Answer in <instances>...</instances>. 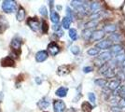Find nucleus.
Here are the masks:
<instances>
[{
  "label": "nucleus",
  "instance_id": "nucleus-31",
  "mask_svg": "<svg viewBox=\"0 0 125 112\" xmlns=\"http://www.w3.org/2000/svg\"><path fill=\"white\" fill-rule=\"evenodd\" d=\"M39 12H40V14H41L42 16H47L48 12H47V8L45 7V6H42L41 8L39 9Z\"/></svg>",
  "mask_w": 125,
  "mask_h": 112
},
{
  "label": "nucleus",
  "instance_id": "nucleus-30",
  "mask_svg": "<svg viewBox=\"0 0 125 112\" xmlns=\"http://www.w3.org/2000/svg\"><path fill=\"white\" fill-rule=\"evenodd\" d=\"M70 51H71V52L73 54H75V55H78V53H79V48H78V46H72L71 48H70Z\"/></svg>",
  "mask_w": 125,
  "mask_h": 112
},
{
  "label": "nucleus",
  "instance_id": "nucleus-15",
  "mask_svg": "<svg viewBox=\"0 0 125 112\" xmlns=\"http://www.w3.org/2000/svg\"><path fill=\"white\" fill-rule=\"evenodd\" d=\"M17 20L19 21H21L24 20V18H25V10H24V9L22 8V7H20L19 8V10L17 11Z\"/></svg>",
  "mask_w": 125,
  "mask_h": 112
},
{
  "label": "nucleus",
  "instance_id": "nucleus-35",
  "mask_svg": "<svg viewBox=\"0 0 125 112\" xmlns=\"http://www.w3.org/2000/svg\"><path fill=\"white\" fill-rule=\"evenodd\" d=\"M36 81H37V84H40L41 83V80H39V78H36Z\"/></svg>",
  "mask_w": 125,
  "mask_h": 112
},
{
  "label": "nucleus",
  "instance_id": "nucleus-28",
  "mask_svg": "<svg viewBox=\"0 0 125 112\" xmlns=\"http://www.w3.org/2000/svg\"><path fill=\"white\" fill-rule=\"evenodd\" d=\"M96 25H97V21L92 20L91 21H89V22H87V23L85 24V27H86V29H90V28H92V27H95Z\"/></svg>",
  "mask_w": 125,
  "mask_h": 112
},
{
  "label": "nucleus",
  "instance_id": "nucleus-23",
  "mask_svg": "<svg viewBox=\"0 0 125 112\" xmlns=\"http://www.w3.org/2000/svg\"><path fill=\"white\" fill-rule=\"evenodd\" d=\"M94 83L96 85L100 86V87H105V86H107L108 81L106 80H104V79H98V80H96L94 81Z\"/></svg>",
  "mask_w": 125,
  "mask_h": 112
},
{
  "label": "nucleus",
  "instance_id": "nucleus-25",
  "mask_svg": "<svg viewBox=\"0 0 125 112\" xmlns=\"http://www.w3.org/2000/svg\"><path fill=\"white\" fill-rule=\"evenodd\" d=\"M69 37L72 40H76L78 38V33H77V30L74 29V28H71L69 30Z\"/></svg>",
  "mask_w": 125,
  "mask_h": 112
},
{
  "label": "nucleus",
  "instance_id": "nucleus-34",
  "mask_svg": "<svg viewBox=\"0 0 125 112\" xmlns=\"http://www.w3.org/2000/svg\"><path fill=\"white\" fill-rule=\"evenodd\" d=\"M3 97H4L3 93H2V92H0V103L3 101Z\"/></svg>",
  "mask_w": 125,
  "mask_h": 112
},
{
  "label": "nucleus",
  "instance_id": "nucleus-8",
  "mask_svg": "<svg viewBox=\"0 0 125 112\" xmlns=\"http://www.w3.org/2000/svg\"><path fill=\"white\" fill-rule=\"evenodd\" d=\"M9 28V22L5 16L0 15V34H3Z\"/></svg>",
  "mask_w": 125,
  "mask_h": 112
},
{
  "label": "nucleus",
  "instance_id": "nucleus-7",
  "mask_svg": "<svg viewBox=\"0 0 125 112\" xmlns=\"http://www.w3.org/2000/svg\"><path fill=\"white\" fill-rule=\"evenodd\" d=\"M120 85V80L119 79H113L110 80L107 83V87L109 88L111 91H116Z\"/></svg>",
  "mask_w": 125,
  "mask_h": 112
},
{
  "label": "nucleus",
  "instance_id": "nucleus-17",
  "mask_svg": "<svg viewBox=\"0 0 125 112\" xmlns=\"http://www.w3.org/2000/svg\"><path fill=\"white\" fill-rule=\"evenodd\" d=\"M94 31L92 29H85L83 32H82V37L85 40H91V37L93 35Z\"/></svg>",
  "mask_w": 125,
  "mask_h": 112
},
{
  "label": "nucleus",
  "instance_id": "nucleus-5",
  "mask_svg": "<svg viewBox=\"0 0 125 112\" xmlns=\"http://www.w3.org/2000/svg\"><path fill=\"white\" fill-rule=\"evenodd\" d=\"M21 44H22V40H21V37H15L12 40H11L10 47L13 49L14 51H18V50H20V49H21Z\"/></svg>",
  "mask_w": 125,
  "mask_h": 112
},
{
  "label": "nucleus",
  "instance_id": "nucleus-33",
  "mask_svg": "<svg viewBox=\"0 0 125 112\" xmlns=\"http://www.w3.org/2000/svg\"><path fill=\"white\" fill-rule=\"evenodd\" d=\"M93 67L92 66H86V67H84L83 68V72L84 73H90V72H92L93 71Z\"/></svg>",
  "mask_w": 125,
  "mask_h": 112
},
{
  "label": "nucleus",
  "instance_id": "nucleus-12",
  "mask_svg": "<svg viewBox=\"0 0 125 112\" xmlns=\"http://www.w3.org/2000/svg\"><path fill=\"white\" fill-rule=\"evenodd\" d=\"M123 51V49L120 45H113L111 48H110V53L114 56H117L120 53H121Z\"/></svg>",
  "mask_w": 125,
  "mask_h": 112
},
{
  "label": "nucleus",
  "instance_id": "nucleus-2",
  "mask_svg": "<svg viewBox=\"0 0 125 112\" xmlns=\"http://www.w3.org/2000/svg\"><path fill=\"white\" fill-rule=\"evenodd\" d=\"M26 22H27V25L35 32H37L39 30V28H40V23L36 18H29Z\"/></svg>",
  "mask_w": 125,
  "mask_h": 112
},
{
  "label": "nucleus",
  "instance_id": "nucleus-21",
  "mask_svg": "<svg viewBox=\"0 0 125 112\" xmlns=\"http://www.w3.org/2000/svg\"><path fill=\"white\" fill-rule=\"evenodd\" d=\"M81 108L84 112H91L93 109V107L91 106V104L89 102H83L81 105Z\"/></svg>",
  "mask_w": 125,
  "mask_h": 112
},
{
  "label": "nucleus",
  "instance_id": "nucleus-24",
  "mask_svg": "<svg viewBox=\"0 0 125 112\" xmlns=\"http://www.w3.org/2000/svg\"><path fill=\"white\" fill-rule=\"evenodd\" d=\"M87 53H88L89 55H91V56H95V55H97V54L99 53V49L97 48V47L89 49Z\"/></svg>",
  "mask_w": 125,
  "mask_h": 112
},
{
  "label": "nucleus",
  "instance_id": "nucleus-1",
  "mask_svg": "<svg viewBox=\"0 0 125 112\" xmlns=\"http://www.w3.org/2000/svg\"><path fill=\"white\" fill-rule=\"evenodd\" d=\"M16 8H17V4H16L15 1H13V0H5V1H3L2 9H3V10L5 11L6 13L14 12L16 10Z\"/></svg>",
  "mask_w": 125,
  "mask_h": 112
},
{
  "label": "nucleus",
  "instance_id": "nucleus-32",
  "mask_svg": "<svg viewBox=\"0 0 125 112\" xmlns=\"http://www.w3.org/2000/svg\"><path fill=\"white\" fill-rule=\"evenodd\" d=\"M109 38L112 41H117V40H120V36L117 35V34H112L109 37Z\"/></svg>",
  "mask_w": 125,
  "mask_h": 112
},
{
  "label": "nucleus",
  "instance_id": "nucleus-6",
  "mask_svg": "<svg viewBox=\"0 0 125 112\" xmlns=\"http://www.w3.org/2000/svg\"><path fill=\"white\" fill-rule=\"evenodd\" d=\"M104 37V30H96L94 31L92 37H91V41H97V40H101L103 37Z\"/></svg>",
  "mask_w": 125,
  "mask_h": 112
},
{
  "label": "nucleus",
  "instance_id": "nucleus-9",
  "mask_svg": "<svg viewBox=\"0 0 125 112\" xmlns=\"http://www.w3.org/2000/svg\"><path fill=\"white\" fill-rule=\"evenodd\" d=\"M70 73V66L67 64H63V65H60L57 69V74L59 76H65Z\"/></svg>",
  "mask_w": 125,
  "mask_h": 112
},
{
  "label": "nucleus",
  "instance_id": "nucleus-18",
  "mask_svg": "<svg viewBox=\"0 0 125 112\" xmlns=\"http://www.w3.org/2000/svg\"><path fill=\"white\" fill-rule=\"evenodd\" d=\"M59 19H60V17H59V14H58L56 11L54 10L51 11V21L53 23H56L57 24L58 22H59Z\"/></svg>",
  "mask_w": 125,
  "mask_h": 112
},
{
  "label": "nucleus",
  "instance_id": "nucleus-11",
  "mask_svg": "<svg viewBox=\"0 0 125 112\" xmlns=\"http://www.w3.org/2000/svg\"><path fill=\"white\" fill-rule=\"evenodd\" d=\"M1 65L2 66H14L15 62L13 61V59L10 56H7L6 58L1 60Z\"/></svg>",
  "mask_w": 125,
  "mask_h": 112
},
{
  "label": "nucleus",
  "instance_id": "nucleus-3",
  "mask_svg": "<svg viewBox=\"0 0 125 112\" xmlns=\"http://www.w3.org/2000/svg\"><path fill=\"white\" fill-rule=\"evenodd\" d=\"M65 104L62 100H55L53 102V109L54 112H64L65 111Z\"/></svg>",
  "mask_w": 125,
  "mask_h": 112
},
{
  "label": "nucleus",
  "instance_id": "nucleus-13",
  "mask_svg": "<svg viewBox=\"0 0 125 112\" xmlns=\"http://www.w3.org/2000/svg\"><path fill=\"white\" fill-rule=\"evenodd\" d=\"M111 42L112 41H109V40H102L99 43H97L96 47L100 49H103V50H106V49L112 47V43Z\"/></svg>",
  "mask_w": 125,
  "mask_h": 112
},
{
  "label": "nucleus",
  "instance_id": "nucleus-29",
  "mask_svg": "<svg viewBox=\"0 0 125 112\" xmlns=\"http://www.w3.org/2000/svg\"><path fill=\"white\" fill-rule=\"evenodd\" d=\"M48 29H49V26H48V23L46 22V21H42V26H41V31L43 34H46L48 32Z\"/></svg>",
  "mask_w": 125,
  "mask_h": 112
},
{
  "label": "nucleus",
  "instance_id": "nucleus-22",
  "mask_svg": "<svg viewBox=\"0 0 125 112\" xmlns=\"http://www.w3.org/2000/svg\"><path fill=\"white\" fill-rule=\"evenodd\" d=\"M111 55L112 54L110 53V52H103V53L100 54L99 60L103 61V62H106V61H108L111 58Z\"/></svg>",
  "mask_w": 125,
  "mask_h": 112
},
{
  "label": "nucleus",
  "instance_id": "nucleus-27",
  "mask_svg": "<svg viewBox=\"0 0 125 112\" xmlns=\"http://www.w3.org/2000/svg\"><path fill=\"white\" fill-rule=\"evenodd\" d=\"M88 97H89V100L91 101V103H92L94 106H95V104H96V97H95V94H94V92H89Z\"/></svg>",
  "mask_w": 125,
  "mask_h": 112
},
{
  "label": "nucleus",
  "instance_id": "nucleus-16",
  "mask_svg": "<svg viewBox=\"0 0 125 112\" xmlns=\"http://www.w3.org/2000/svg\"><path fill=\"white\" fill-rule=\"evenodd\" d=\"M67 92H68L67 88H65V87H60L57 91H56L55 93L59 97H65L66 94H67Z\"/></svg>",
  "mask_w": 125,
  "mask_h": 112
},
{
  "label": "nucleus",
  "instance_id": "nucleus-26",
  "mask_svg": "<svg viewBox=\"0 0 125 112\" xmlns=\"http://www.w3.org/2000/svg\"><path fill=\"white\" fill-rule=\"evenodd\" d=\"M116 29H117L116 25L111 24V25H106V26H104V32H107V33H112V32H115Z\"/></svg>",
  "mask_w": 125,
  "mask_h": 112
},
{
  "label": "nucleus",
  "instance_id": "nucleus-14",
  "mask_svg": "<svg viewBox=\"0 0 125 112\" xmlns=\"http://www.w3.org/2000/svg\"><path fill=\"white\" fill-rule=\"evenodd\" d=\"M37 106H38V107H40V108H47L50 106V102H49L48 97H43V98H41L39 100V102L37 103Z\"/></svg>",
  "mask_w": 125,
  "mask_h": 112
},
{
  "label": "nucleus",
  "instance_id": "nucleus-4",
  "mask_svg": "<svg viewBox=\"0 0 125 112\" xmlns=\"http://www.w3.org/2000/svg\"><path fill=\"white\" fill-rule=\"evenodd\" d=\"M48 51L52 56H55V55H57L59 53L60 48L55 42H51L48 45Z\"/></svg>",
  "mask_w": 125,
  "mask_h": 112
},
{
  "label": "nucleus",
  "instance_id": "nucleus-19",
  "mask_svg": "<svg viewBox=\"0 0 125 112\" xmlns=\"http://www.w3.org/2000/svg\"><path fill=\"white\" fill-rule=\"evenodd\" d=\"M70 24H71V18H69L68 16L64 17L62 19V25L63 26V28L64 29H68L69 26H70Z\"/></svg>",
  "mask_w": 125,
  "mask_h": 112
},
{
  "label": "nucleus",
  "instance_id": "nucleus-10",
  "mask_svg": "<svg viewBox=\"0 0 125 112\" xmlns=\"http://www.w3.org/2000/svg\"><path fill=\"white\" fill-rule=\"evenodd\" d=\"M48 58V52L46 51H40L36 54V60L38 63H42L44 62L46 59Z\"/></svg>",
  "mask_w": 125,
  "mask_h": 112
},
{
  "label": "nucleus",
  "instance_id": "nucleus-20",
  "mask_svg": "<svg viewBox=\"0 0 125 112\" xmlns=\"http://www.w3.org/2000/svg\"><path fill=\"white\" fill-rule=\"evenodd\" d=\"M90 7H91V10L93 11V12L97 13L98 10H100V8H101V5L99 4V2H93Z\"/></svg>",
  "mask_w": 125,
  "mask_h": 112
}]
</instances>
